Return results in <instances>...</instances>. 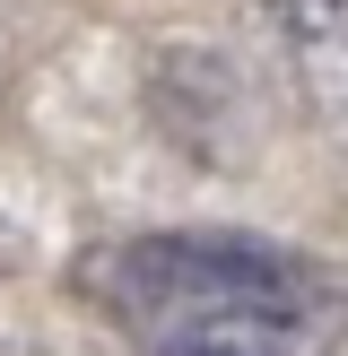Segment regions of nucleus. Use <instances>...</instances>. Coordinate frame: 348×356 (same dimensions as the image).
Listing matches in <instances>:
<instances>
[{"mask_svg":"<svg viewBox=\"0 0 348 356\" xmlns=\"http://www.w3.org/2000/svg\"><path fill=\"white\" fill-rule=\"evenodd\" d=\"M61 287L131 356H340L348 270L305 243L157 226L70 252Z\"/></svg>","mask_w":348,"mask_h":356,"instance_id":"nucleus-1","label":"nucleus"},{"mask_svg":"<svg viewBox=\"0 0 348 356\" xmlns=\"http://www.w3.org/2000/svg\"><path fill=\"white\" fill-rule=\"evenodd\" d=\"M270 35L305 113L348 131V0H270Z\"/></svg>","mask_w":348,"mask_h":356,"instance_id":"nucleus-2","label":"nucleus"}]
</instances>
